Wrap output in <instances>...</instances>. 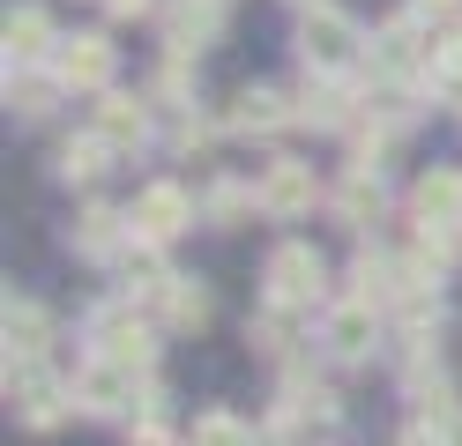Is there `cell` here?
<instances>
[{
	"label": "cell",
	"mask_w": 462,
	"mask_h": 446,
	"mask_svg": "<svg viewBox=\"0 0 462 446\" xmlns=\"http://www.w3.org/2000/svg\"><path fill=\"white\" fill-rule=\"evenodd\" d=\"M254 201H262L269 216H306V208H313V164H291V157L269 164L262 187H254Z\"/></svg>",
	"instance_id": "ba28073f"
},
{
	"label": "cell",
	"mask_w": 462,
	"mask_h": 446,
	"mask_svg": "<svg viewBox=\"0 0 462 446\" xmlns=\"http://www.w3.org/2000/svg\"><path fill=\"white\" fill-rule=\"evenodd\" d=\"M105 8H112V15H142V8H150V0H105Z\"/></svg>",
	"instance_id": "4316f807"
},
{
	"label": "cell",
	"mask_w": 462,
	"mask_h": 446,
	"mask_svg": "<svg viewBox=\"0 0 462 446\" xmlns=\"http://www.w3.org/2000/svg\"><path fill=\"white\" fill-rule=\"evenodd\" d=\"M373 335H381V320H373V305H365V297L336 305V313H328V327H321V342H328L336 357H365V350H373Z\"/></svg>",
	"instance_id": "8fae6325"
},
{
	"label": "cell",
	"mask_w": 462,
	"mask_h": 446,
	"mask_svg": "<svg viewBox=\"0 0 462 446\" xmlns=\"http://www.w3.org/2000/svg\"><path fill=\"white\" fill-rule=\"evenodd\" d=\"M402 446H448V432H440V424H411V432H402Z\"/></svg>",
	"instance_id": "cb8c5ba5"
},
{
	"label": "cell",
	"mask_w": 462,
	"mask_h": 446,
	"mask_svg": "<svg viewBox=\"0 0 462 446\" xmlns=\"http://www.w3.org/2000/svg\"><path fill=\"white\" fill-rule=\"evenodd\" d=\"M90 342H97V357H120V365H150V327H142L127 305H97L90 313Z\"/></svg>",
	"instance_id": "8992f818"
},
{
	"label": "cell",
	"mask_w": 462,
	"mask_h": 446,
	"mask_svg": "<svg viewBox=\"0 0 462 446\" xmlns=\"http://www.w3.org/2000/svg\"><path fill=\"white\" fill-rule=\"evenodd\" d=\"M52 89H68V82H38V75H23V82H15V75H8V105H15L23 119H38V112L52 105Z\"/></svg>",
	"instance_id": "7402d4cb"
},
{
	"label": "cell",
	"mask_w": 462,
	"mask_h": 446,
	"mask_svg": "<svg viewBox=\"0 0 462 446\" xmlns=\"http://www.w3.org/2000/svg\"><path fill=\"white\" fill-rule=\"evenodd\" d=\"M299 52H306V68L313 75H336V68H351L358 59V23L351 15H328V8H313L299 23Z\"/></svg>",
	"instance_id": "6da1fadb"
},
{
	"label": "cell",
	"mask_w": 462,
	"mask_h": 446,
	"mask_svg": "<svg viewBox=\"0 0 462 446\" xmlns=\"http://www.w3.org/2000/svg\"><path fill=\"white\" fill-rule=\"evenodd\" d=\"M45 52H60V45H52L45 8H15L8 15V68H31V59H45Z\"/></svg>",
	"instance_id": "2e32d148"
},
{
	"label": "cell",
	"mask_w": 462,
	"mask_h": 446,
	"mask_svg": "<svg viewBox=\"0 0 462 446\" xmlns=\"http://www.w3.org/2000/svg\"><path fill=\"white\" fill-rule=\"evenodd\" d=\"M45 342H52V320H45V305L15 297V305H8V365H38V357H45Z\"/></svg>",
	"instance_id": "4fadbf2b"
},
{
	"label": "cell",
	"mask_w": 462,
	"mask_h": 446,
	"mask_svg": "<svg viewBox=\"0 0 462 446\" xmlns=\"http://www.w3.org/2000/svg\"><path fill=\"white\" fill-rule=\"evenodd\" d=\"M120 231H127V223L112 216V208H90V216L75 223V253H82V260H112V253H127V246H120Z\"/></svg>",
	"instance_id": "ac0fdd59"
},
{
	"label": "cell",
	"mask_w": 462,
	"mask_h": 446,
	"mask_svg": "<svg viewBox=\"0 0 462 446\" xmlns=\"http://www.w3.org/2000/svg\"><path fill=\"white\" fill-rule=\"evenodd\" d=\"M381 201H388V194H381V171H373V164H358V171L336 187V216L351 223V231H365L373 216H381Z\"/></svg>",
	"instance_id": "9a60e30c"
},
{
	"label": "cell",
	"mask_w": 462,
	"mask_h": 446,
	"mask_svg": "<svg viewBox=\"0 0 462 446\" xmlns=\"http://www.w3.org/2000/svg\"><path fill=\"white\" fill-rule=\"evenodd\" d=\"M373 68H381V75H411V68H425V75H432V45H425L418 15H402V23L381 30V52H373Z\"/></svg>",
	"instance_id": "30bf717a"
},
{
	"label": "cell",
	"mask_w": 462,
	"mask_h": 446,
	"mask_svg": "<svg viewBox=\"0 0 462 446\" xmlns=\"http://www.w3.org/2000/svg\"><path fill=\"white\" fill-rule=\"evenodd\" d=\"M418 15H462V0H418Z\"/></svg>",
	"instance_id": "d4e9b609"
},
{
	"label": "cell",
	"mask_w": 462,
	"mask_h": 446,
	"mask_svg": "<svg viewBox=\"0 0 462 446\" xmlns=\"http://www.w3.org/2000/svg\"><path fill=\"white\" fill-rule=\"evenodd\" d=\"M75 402L90 409V416H120L134 409V365H120V357H90L75 379Z\"/></svg>",
	"instance_id": "277c9868"
},
{
	"label": "cell",
	"mask_w": 462,
	"mask_h": 446,
	"mask_svg": "<svg viewBox=\"0 0 462 446\" xmlns=\"http://www.w3.org/2000/svg\"><path fill=\"white\" fill-rule=\"evenodd\" d=\"M209 216H217V223L246 216V194H239V187H217V194H209Z\"/></svg>",
	"instance_id": "603a6c76"
},
{
	"label": "cell",
	"mask_w": 462,
	"mask_h": 446,
	"mask_svg": "<svg viewBox=\"0 0 462 446\" xmlns=\"http://www.w3.org/2000/svg\"><path fill=\"white\" fill-rule=\"evenodd\" d=\"M105 157H112V141H105V134H82V141L60 149V171H68V178H97Z\"/></svg>",
	"instance_id": "44dd1931"
},
{
	"label": "cell",
	"mask_w": 462,
	"mask_h": 446,
	"mask_svg": "<svg viewBox=\"0 0 462 446\" xmlns=\"http://www.w3.org/2000/svg\"><path fill=\"white\" fill-rule=\"evenodd\" d=\"M112 68H120V52L105 38H60V52H52V82L68 89H112Z\"/></svg>",
	"instance_id": "5b68a950"
},
{
	"label": "cell",
	"mask_w": 462,
	"mask_h": 446,
	"mask_svg": "<svg viewBox=\"0 0 462 446\" xmlns=\"http://www.w3.org/2000/svg\"><path fill=\"white\" fill-rule=\"evenodd\" d=\"M8 402H15V416L31 432H52L68 416V387L52 372H38V365H8Z\"/></svg>",
	"instance_id": "3957f363"
},
{
	"label": "cell",
	"mask_w": 462,
	"mask_h": 446,
	"mask_svg": "<svg viewBox=\"0 0 462 446\" xmlns=\"http://www.w3.org/2000/svg\"><path fill=\"white\" fill-rule=\"evenodd\" d=\"M90 134H105L112 149H134L142 134H150V105L120 97V89H105V105H97V119H90Z\"/></svg>",
	"instance_id": "7c38bea8"
},
{
	"label": "cell",
	"mask_w": 462,
	"mask_h": 446,
	"mask_svg": "<svg viewBox=\"0 0 462 446\" xmlns=\"http://www.w3.org/2000/svg\"><path fill=\"white\" fill-rule=\"evenodd\" d=\"M283 119H299V112L283 105L276 89H239V97H231V127L239 134H276Z\"/></svg>",
	"instance_id": "e0dca14e"
},
{
	"label": "cell",
	"mask_w": 462,
	"mask_h": 446,
	"mask_svg": "<svg viewBox=\"0 0 462 446\" xmlns=\"http://www.w3.org/2000/svg\"><path fill=\"white\" fill-rule=\"evenodd\" d=\"M157 297H164V313L180 320V327H201V320H209V290H194L187 276H171V283H164Z\"/></svg>",
	"instance_id": "ffe728a7"
},
{
	"label": "cell",
	"mask_w": 462,
	"mask_h": 446,
	"mask_svg": "<svg viewBox=\"0 0 462 446\" xmlns=\"http://www.w3.org/2000/svg\"><path fill=\"white\" fill-rule=\"evenodd\" d=\"M187 223H194V201L171 187V178L142 187V201H134V231H142V238H157V246H164V238H180Z\"/></svg>",
	"instance_id": "52a82bcc"
},
{
	"label": "cell",
	"mask_w": 462,
	"mask_h": 446,
	"mask_svg": "<svg viewBox=\"0 0 462 446\" xmlns=\"http://www.w3.org/2000/svg\"><path fill=\"white\" fill-rule=\"evenodd\" d=\"M187 446H254V424H239L231 409H209V416H194V439Z\"/></svg>",
	"instance_id": "d6986e66"
},
{
	"label": "cell",
	"mask_w": 462,
	"mask_h": 446,
	"mask_svg": "<svg viewBox=\"0 0 462 446\" xmlns=\"http://www.w3.org/2000/svg\"><path fill=\"white\" fill-rule=\"evenodd\" d=\"M217 23H224V0H180V8H171V52H201L217 38Z\"/></svg>",
	"instance_id": "5bb4252c"
},
{
	"label": "cell",
	"mask_w": 462,
	"mask_h": 446,
	"mask_svg": "<svg viewBox=\"0 0 462 446\" xmlns=\"http://www.w3.org/2000/svg\"><path fill=\"white\" fill-rule=\"evenodd\" d=\"M134 446H171V439H164L157 424H142V432H134Z\"/></svg>",
	"instance_id": "484cf974"
},
{
	"label": "cell",
	"mask_w": 462,
	"mask_h": 446,
	"mask_svg": "<svg viewBox=\"0 0 462 446\" xmlns=\"http://www.w3.org/2000/svg\"><path fill=\"white\" fill-rule=\"evenodd\" d=\"M262 283H269V305H313L321 283H328V268H321V253H313V246H276Z\"/></svg>",
	"instance_id": "7a4b0ae2"
},
{
	"label": "cell",
	"mask_w": 462,
	"mask_h": 446,
	"mask_svg": "<svg viewBox=\"0 0 462 446\" xmlns=\"http://www.w3.org/2000/svg\"><path fill=\"white\" fill-rule=\"evenodd\" d=\"M411 216L425 231H462V171H425L411 194Z\"/></svg>",
	"instance_id": "9c48e42d"
}]
</instances>
